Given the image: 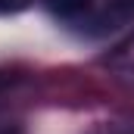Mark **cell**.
<instances>
[{"mask_svg": "<svg viewBox=\"0 0 134 134\" xmlns=\"http://www.w3.org/2000/svg\"><path fill=\"white\" fill-rule=\"evenodd\" d=\"M109 69H112V75H115L122 84L134 87V37L125 41V44L109 56Z\"/></svg>", "mask_w": 134, "mask_h": 134, "instance_id": "6da1fadb", "label": "cell"}, {"mask_svg": "<svg viewBox=\"0 0 134 134\" xmlns=\"http://www.w3.org/2000/svg\"><path fill=\"white\" fill-rule=\"evenodd\" d=\"M44 3L53 16H63V19H75L91 6V0H44Z\"/></svg>", "mask_w": 134, "mask_h": 134, "instance_id": "7a4b0ae2", "label": "cell"}, {"mask_svg": "<svg viewBox=\"0 0 134 134\" xmlns=\"http://www.w3.org/2000/svg\"><path fill=\"white\" fill-rule=\"evenodd\" d=\"M128 16H134V0H112L109 9H106V16L100 19V25L103 22H122Z\"/></svg>", "mask_w": 134, "mask_h": 134, "instance_id": "3957f363", "label": "cell"}, {"mask_svg": "<svg viewBox=\"0 0 134 134\" xmlns=\"http://www.w3.org/2000/svg\"><path fill=\"white\" fill-rule=\"evenodd\" d=\"M31 0H0V13H19V9H25Z\"/></svg>", "mask_w": 134, "mask_h": 134, "instance_id": "277c9868", "label": "cell"}]
</instances>
